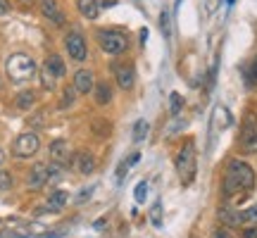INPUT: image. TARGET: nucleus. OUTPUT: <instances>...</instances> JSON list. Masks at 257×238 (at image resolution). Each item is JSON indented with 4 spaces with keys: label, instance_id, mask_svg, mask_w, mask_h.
<instances>
[{
    "label": "nucleus",
    "instance_id": "17",
    "mask_svg": "<svg viewBox=\"0 0 257 238\" xmlns=\"http://www.w3.org/2000/svg\"><path fill=\"white\" fill-rule=\"evenodd\" d=\"M219 219L226 224V226H243L240 221V212L238 210H229V207H221L219 210Z\"/></svg>",
    "mask_w": 257,
    "mask_h": 238
},
{
    "label": "nucleus",
    "instance_id": "30",
    "mask_svg": "<svg viewBox=\"0 0 257 238\" xmlns=\"http://www.w3.org/2000/svg\"><path fill=\"white\" fill-rule=\"evenodd\" d=\"M146 193H148V181H141L136 186V191H134V195H136V202H146V198H148Z\"/></svg>",
    "mask_w": 257,
    "mask_h": 238
},
{
    "label": "nucleus",
    "instance_id": "15",
    "mask_svg": "<svg viewBox=\"0 0 257 238\" xmlns=\"http://www.w3.org/2000/svg\"><path fill=\"white\" fill-rule=\"evenodd\" d=\"M76 10H79L81 17H86V19H98V15H100V3H98V0H76Z\"/></svg>",
    "mask_w": 257,
    "mask_h": 238
},
{
    "label": "nucleus",
    "instance_id": "4",
    "mask_svg": "<svg viewBox=\"0 0 257 238\" xmlns=\"http://www.w3.org/2000/svg\"><path fill=\"white\" fill-rule=\"evenodd\" d=\"M95 41H98V46H100L107 55H121L128 48L126 34H121L117 29H100V31L95 34Z\"/></svg>",
    "mask_w": 257,
    "mask_h": 238
},
{
    "label": "nucleus",
    "instance_id": "9",
    "mask_svg": "<svg viewBox=\"0 0 257 238\" xmlns=\"http://www.w3.org/2000/svg\"><path fill=\"white\" fill-rule=\"evenodd\" d=\"M48 181H50V165L36 162L34 169H31L29 176H27V186L29 188H34V191H38V188H43Z\"/></svg>",
    "mask_w": 257,
    "mask_h": 238
},
{
    "label": "nucleus",
    "instance_id": "2",
    "mask_svg": "<svg viewBox=\"0 0 257 238\" xmlns=\"http://www.w3.org/2000/svg\"><path fill=\"white\" fill-rule=\"evenodd\" d=\"M5 72H8V79L12 83H27L36 76L38 64L34 62V57H29L27 53H15V55L8 57Z\"/></svg>",
    "mask_w": 257,
    "mask_h": 238
},
{
    "label": "nucleus",
    "instance_id": "24",
    "mask_svg": "<svg viewBox=\"0 0 257 238\" xmlns=\"http://www.w3.org/2000/svg\"><path fill=\"white\" fill-rule=\"evenodd\" d=\"M240 221H243V226L257 224V205H252V207H248V210L240 212Z\"/></svg>",
    "mask_w": 257,
    "mask_h": 238
},
{
    "label": "nucleus",
    "instance_id": "12",
    "mask_svg": "<svg viewBox=\"0 0 257 238\" xmlns=\"http://www.w3.org/2000/svg\"><path fill=\"white\" fill-rule=\"evenodd\" d=\"M67 200H69V193L62 191V188H57V191H53L50 195H48L46 205H43V207H41L38 212H43V210H48V212H60L64 205H67Z\"/></svg>",
    "mask_w": 257,
    "mask_h": 238
},
{
    "label": "nucleus",
    "instance_id": "37",
    "mask_svg": "<svg viewBox=\"0 0 257 238\" xmlns=\"http://www.w3.org/2000/svg\"><path fill=\"white\" fill-rule=\"evenodd\" d=\"M226 3H229V5H233V3H236V0H226Z\"/></svg>",
    "mask_w": 257,
    "mask_h": 238
},
{
    "label": "nucleus",
    "instance_id": "35",
    "mask_svg": "<svg viewBox=\"0 0 257 238\" xmlns=\"http://www.w3.org/2000/svg\"><path fill=\"white\" fill-rule=\"evenodd\" d=\"M100 3V8H114L117 5V0H98Z\"/></svg>",
    "mask_w": 257,
    "mask_h": 238
},
{
    "label": "nucleus",
    "instance_id": "27",
    "mask_svg": "<svg viewBox=\"0 0 257 238\" xmlns=\"http://www.w3.org/2000/svg\"><path fill=\"white\" fill-rule=\"evenodd\" d=\"M150 221L155 226H162V202H155L153 210H150Z\"/></svg>",
    "mask_w": 257,
    "mask_h": 238
},
{
    "label": "nucleus",
    "instance_id": "21",
    "mask_svg": "<svg viewBox=\"0 0 257 238\" xmlns=\"http://www.w3.org/2000/svg\"><path fill=\"white\" fill-rule=\"evenodd\" d=\"M214 124H217V129H229L231 127V112L219 105V107L214 110Z\"/></svg>",
    "mask_w": 257,
    "mask_h": 238
},
{
    "label": "nucleus",
    "instance_id": "8",
    "mask_svg": "<svg viewBox=\"0 0 257 238\" xmlns=\"http://www.w3.org/2000/svg\"><path fill=\"white\" fill-rule=\"evenodd\" d=\"M48 153H50V160L60 167H67L69 162H72V148H69V143H67V138H57V141H53Z\"/></svg>",
    "mask_w": 257,
    "mask_h": 238
},
{
    "label": "nucleus",
    "instance_id": "34",
    "mask_svg": "<svg viewBox=\"0 0 257 238\" xmlns=\"http://www.w3.org/2000/svg\"><path fill=\"white\" fill-rule=\"evenodd\" d=\"M162 31L169 34V17H167V12H162Z\"/></svg>",
    "mask_w": 257,
    "mask_h": 238
},
{
    "label": "nucleus",
    "instance_id": "11",
    "mask_svg": "<svg viewBox=\"0 0 257 238\" xmlns=\"http://www.w3.org/2000/svg\"><path fill=\"white\" fill-rule=\"evenodd\" d=\"M114 81L119 83L121 91H128L134 86V81H136V74H134V69L128 64H114Z\"/></svg>",
    "mask_w": 257,
    "mask_h": 238
},
{
    "label": "nucleus",
    "instance_id": "6",
    "mask_svg": "<svg viewBox=\"0 0 257 238\" xmlns=\"http://www.w3.org/2000/svg\"><path fill=\"white\" fill-rule=\"evenodd\" d=\"M240 148L243 153H257V117L248 114L240 129Z\"/></svg>",
    "mask_w": 257,
    "mask_h": 238
},
{
    "label": "nucleus",
    "instance_id": "32",
    "mask_svg": "<svg viewBox=\"0 0 257 238\" xmlns=\"http://www.w3.org/2000/svg\"><path fill=\"white\" fill-rule=\"evenodd\" d=\"M243 238H257V224H250V226H243Z\"/></svg>",
    "mask_w": 257,
    "mask_h": 238
},
{
    "label": "nucleus",
    "instance_id": "3",
    "mask_svg": "<svg viewBox=\"0 0 257 238\" xmlns=\"http://www.w3.org/2000/svg\"><path fill=\"white\" fill-rule=\"evenodd\" d=\"M195 169H198L195 146H193V141H188V143L179 150V155H176V174H179V179H181L184 186L193 183V179H195Z\"/></svg>",
    "mask_w": 257,
    "mask_h": 238
},
{
    "label": "nucleus",
    "instance_id": "7",
    "mask_svg": "<svg viewBox=\"0 0 257 238\" xmlns=\"http://www.w3.org/2000/svg\"><path fill=\"white\" fill-rule=\"evenodd\" d=\"M64 48H67V53H69V57H72L74 62H83L86 55H88L86 38H83L79 31H69V34L64 36Z\"/></svg>",
    "mask_w": 257,
    "mask_h": 238
},
{
    "label": "nucleus",
    "instance_id": "10",
    "mask_svg": "<svg viewBox=\"0 0 257 238\" xmlns=\"http://www.w3.org/2000/svg\"><path fill=\"white\" fill-rule=\"evenodd\" d=\"M74 91L81 93V95H86V93H91L93 88H95V76H93L91 69H79V72L74 74Z\"/></svg>",
    "mask_w": 257,
    "mask_h": 238
},
{
    "label": "nucleus",
    "instance_id": "31",
    "mask_svg": "<svg viewBox=\"0 0 257 238\" xmlns=\"http://www.w3.org/2000/svg\"><path fill=\"white\" fill-rule=\"evenodd\" d=\"M43 88H46V91H53V88H55V76L50 72H46V69H43Z\"/></svg>",
    "mask_w": 257,
    "mask_h": 238
},
{
    "label": "nucleus",
    "instance_id": "33",
    "mask_svg": "<svg viewBox=\"0 0 257 238\" xmlns=\"http://www.w3.org/2000/svg\"><path fill=\"white\" fill-rule=\"evenodd\" d=\"M10 12V0H0V15H8Z\"/></svg>",
    "mask_w": 257,
    "mask_h": 238
},
{
    "label": "nucleus",
    "instance_id": "5",
    "mask_svg": "<svg viewBox=\"0 0 257 238\" xmlns=\"http://www.w3.org/2000/svg\"><path fill=\"white\" fill-rule=\"evenodd\" d=\"M41 148V138H38L36 131H27V134H19L12 143V153L19 160H27V157H34Z\"/></svg>",
    "mask_w": 257,
    "mask_h": 238
},
{
    "label": "nucleus",
    "instance_id": "20",
    "mask_svg": "<svg viewBox=\"0 0 257 238\" xmlns=\"http://www.w3.org/2000/svg\"><path fill=\"white\" fill-rule=\"evenodd\" d=\"M141 162V153H134V155H128L124 162L119 165V169H117V181H124V176H126V172L131 169L134 165H138Z\"/></svg>",
    "mask_w": 257,
    "mask_h": 238
},
{
    "label": "nucleus",
    "instance_id": "1",
    "mask_svg": "<svg viewBox=\"0 0 257 238\" xmlns=\"http://www.w3.org/2000/svg\"><path fill=\"white\" fill-rule=\"evenodd\" d=\"M255 188V172L248 162L243 160H231L226 167V176H224V195H238V193H248Z\"/></svg>",
    "mask_w": 257,
    "mask_h": 238
},
{
    "label": "nucleus",
    "instance_id": "36",
    "mask_svg": "<svg viewBox=\"0 0 257 238\" xmlns=\"http://www.w3.org/2000/svg\"><path fill=\"white\" fill-rule=\"evenodd\" d=\"M3 160H5V155H3V150H0V165H3Z\"/></svg>",
    "mask_w": 257,
    "mask_h": 238
},
{
    "label": "nucleus",
    "instance_id": "18",
    "mask_svg": "<svg viewBox=\"0 0 257 238\" xmlns=\"http://www.w3.org/2000/svg\"><path fill=\"white\" fill-rule=\"evenodd\" d=\"M110 100H112L110 83H107V81H98V83H95V102H98V105H107Z\"/></svg>",
    "mask_w": 257,
    "mask_h": 238
},
{
    "label": "nucleus",
    "instance_id": "29",
    "mask_svg": "<svg viewBox=\"0 0 257 238\" xmlns=\"http://www.w3.org/2000/svg\"><path fill=\"white\" fill-rule=\"evenodd\" d=\"M12 183H15L12 174H10V172H5V169H0V191H8V188H12Z\"/></svg>",
    "mask_w": 257,
    "mask_h": 238
},
{
    "label": "nucleus",
    "instance_id": "25",
    "mask_svg": "<svg viewBox=\"0 0 257 238\" xmlns=\"http://www.w3.org/2000/svg\"><path fill=\"white\" fill-rule=\"evenodd\" d=\"M74 98H76V91H74V86H67L62 93V102H60V107L62 110H67L69 105H74Z\"/></svg>",
    "mask_w": 257,
    "mask_h": 238
},
{
    "label": "nucleus",
    "instance_id": "28",
    "mask_svg": "<svg viewBox=\"0 0 257 238\" xmlns=\"http://www.w3.org/2000/svg\"><path fill=\"white\" fill-rule=\"evenodd\" d=\"M245 81H248V86H257V57L250 62L248 72H245Z\"/></svg>",
    "mask_w": 257,
    "mask_h": 238
},
{
    "label": "nucleus",
    "instance_id": "23",
    "mask_svg": "<svg viewBox=\"0 0 257 238\" xmlns=\"http://www.w3.org/2000/svg\"><path fill=\"white\" fill-rule=\"evenodd\" d=\"M148 131H150L148 122H146V119H138L136 124H134V141H136V143H141V141L148 136Z\"/></svg>",
    "mask_w": 257,
    "mask_h": 238
},
{
    "label": "nucleus",
    "instance_id": "16",
    "mask_svg": "<svg viewBox=\"0 0 257 238\" xmlns=\"http://www.w3.org/2000/svg\"><path fill=\"white\" fill-rule=\"evenodd\" d=\"M46 72H50L55 79H62L64 76V62H62V57L60 55H48L46 60V67H43Z\"/></svg>",
    "mask_w": 257,
    "mask_h": 238
},
{
    "label": "nucleus",
    "instance_id": "13",
    "mask_svg": "<svg viewBox=\"0 0 257 238\" xmlns=\"http://www.w3.org/2000/svg\"><path fill=\"white\" fill-rule=\"evenodd\" d=\"M41 12H43V15H46L55 27H62L64 24V15L60 12V8H57L55 0H41Z\"/></svg>",
    "mask_w": 257,
    "mask_h": 238
},
{
    "label": "nucleus",
    "instance_id": "22",
    "mask_svg": "<svg viewBox=\"0 0 257 238\" xmlns=\"http://www.w3.org/2000/svg\"><path fill=\"white\" fill-rule=\"evenodd\" d=\"M93 131H95V136L98 138H105L107 134L112 131V124H110V119H105V117H98L95 122H93Z\"/></svg>",
    "mask_w": 257,
    "mask_h": 238
},
{
    "label": "nucleus",
    "instance_id": "14",
    "mask_svg": "<svg viewBox=\"0 0 257 238\" xmlns=\"http://www.w3.org/2000/svg\"><path fill=\"white\" fill-rule=\"evenodd\" d=\"M74 167L81 172L83 176L93 174V169H95V160H93L91 153H86V150H79L76 155H74Z\"/></svg>",
    "mask_w": 257,
    "mask_h": 238
},
{
    "label": "nucleus",
    "instance_id": "26",
    "mask_svg": "<svg viewBox=\"0 0 257 238\" xmlns=\"http://www.w3.org/2000/svg\"><path fill=\"white\" fill-rule=\"evenodd\" d=\"M181 107H184V98H181L179 93H172V95H169V112H172V114H179Z\"/></svg>",
    "mask_w": 257,
    "mask_h": 238
},
{
    "label": "nucleus",
    "instance_id": "19",
    "mask_svg": "<svg viewBox=\"0 0 257 238\" xmlns=\"http://www.w3.org/2000/svg\"><path fill=\"white\" fill-rule=\"evenodd\" d=\"M34 102H36V93L34 91H22L15 98V105H17L19 110H29V107H34Z\"/></svg>",
    "mask_w": 257,
    "mask_h": 238
}]
</instances>
